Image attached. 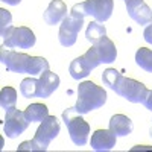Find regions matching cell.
Instances as JSON below:
<instances>
[{"instance_id": "cell-23", "label": "cell", "mask_w": 152, "mask_h": 152, "mask_svg": "<svg viewBox=\"0 0 152 152\" xmlns=\"http://www.w3.org/2000/svg\"><path fill=\"white\" fill-rule=\"evenodd\" d=\"M12 17L9 14V11L6 9H0V35H3L11 26H12Z\"/></svg>"}, {"instance_id": "cell-1", "label": "cell", "mask_w": 152, "mask_h": 152, "mask_svg": "<svg viewBox=\"0 0 152 152\" xmlns=\"http://www.w3.org/2000/svg\"><path fill=\"white\" fill-rule=\"evenodd\" d=\"M107 102V91L102 87L96 85L91 81H84L78 87V100H76V110L79 114H87L93 110L104 107Z\"/></svg>"}, {"instance_id": "cell-25", "label": "cell", "mask_w": 152, "mask_h": 152, "mask_svg": "<svg viewBox=\"0 0 152 152\" xmlns=\"http://www.w3.org/2000/svg\"><path fill=\"white\" fill-rule=\"evenodd\" d=\"M143 38H145L146 43L152 44V21L145 28V31H143Z\"/></svg>"}, {"instance_id": "cell-22", "label": "cell", "mask_w": 152, "mask_h": 152, "mask_svg": "<svg viewBox=\"0 0 152 152\" xmlns=\"http://www.w3.org/2000/svg\"><path fill=\"white\" fill-rule=\"evenodd\" d=\"M120 75H122V73H119L116 69H107V70L104 72V75H102V81H104V84H105L108 88L114 90V87H116V84H117V81H119V78H120Z\"/></svg>"}, {"instance_id": "cell-5", "label": "cell", "mask_w": 152, "mask_h": 152, "mask_svg": "<svg viewBox=\"0 0 152 152\" xmlns=\"http://www.w3.org/2000/svg\"><path fill=\"white\" fill-rule=\"evenodd\" d=\"M114 9L113 0H85L82 3H78L72 8L73 12H78L81 15H91L96 21L104 23L107 21Z\"/></svg>"}, {"instance_id": "cell-24", "label": "cell", "mask_w": 152, "mask_h": 152, "mask_svg": "<svg viewBox=\"0 0 152 152\" xmlns=\"http://www.w3.org/2000/svg\"><path fill=\"white\" fill-rule=\"evenodd\" d=\"M84 56H85V59H87V62H88V66L91 67V70L93 69H96L99 64H100V61H99V58H97V53L94 52V49H93V46L87 50V52L84 53Z\"/></svg>"}, {"instance_id": "cell-13", "label": "cell", "mask_w": 152, "mask_h": 152, "mask_svg": "<svg viewBox=\"0 0 152 152\" xmlns=\"http://www.w3.org/2000/svg\"><path fill=\"white\" fill-rule=\"evenodd\" d=\"M59 87V76L50 70H46L40 75L38 79V96L37 97H50L52 93Z\"/></svg>"}, {"instance_id": "cell-27", "label": "cell", "mask_w": 152, "mask_h": 152, "mask_svg": "<svg viewBox=\"0 0 152 152\" xmlns=\"http://www.w3.org/2000/svg\"><path fill=\"white\" fill-rule=\"evenodd\" d=\"M0 2H3V3H8V5H11V6H17L21 0H0Z\"/></svg>"}, {"instance_id": "cell-7", "label": "cell", "mask_w": 152, "mask_h": 152, "mask_svg": "<svg viewBox=\"0 0 152 152\" xmlns=\"http://www.w3.org/2000/svg\"><path fill=\"white\" fill-rule=\"evenodd\" d=\"M2 40L3 46L9 49H31L37 43L35 34L26 26H18V28L11 26L2 35Z\"/></svg>"}, {"instance_id": "cell-19", "label": "cell", "mask_w": 152, "mask_h": 152, "mask_svg": "<svg viewBox=\"0 0 152 152\" xmlns=\"http://www.w3.org/2000/svg\"><path fill=\"white\" fill-rule=\"evenodd\" d=\"M135 62L145 72L152 73V50L146 47H140L135 53Z\"/></svg>"}, {"instance_id": "cell-11", "label": "cell", "mask_w": 152, "mask_h": 152, "mask_svg": "<svg viewBox=\"0 0 152 152\" xmlns=\"http://www.w3.org/2000/svg\"><path fill=\"white\" fill-rule=\"evenodd\" d=\"M116 142H117V135L111 129H97L91 134L90 145L91 149L96 152H107L116 146Z\"/></svg>"}, {"instance_id": "cell-4", "label": "cell", "mask_w": 152, "mask_h": 152, "mask_svg": "<svg viewBox=\"0 0 152 152\" xmlns=\"http://www.w3.org/2000/svg\"><path fill=\"white\" fill-rule=\"evenodd\" d=\"M113 91L132 104H143V100L146 99V96L149 93L148 87L145 84L138 82L132 78H126L123 75H120V78Z\"/></svg>"}, {"instance_id": "cell-20", "label": "cell", "mask_w": 152, "mask_h": 152, "mask_svg": "<svg viewBox=\"0 0 152 152\" xmlns=\"http://www.w3.org/2000/svg\"><path fill=\"white\" fill-rule=\"evenodd\" d=\"M105 35H107V29H105L104 24H100V21H96V20L90 21V24H88V28L85 31V38L88 41L94 43L99 38H102Z\"/></svg>"}, {"instance_id": "cell-15", "label": "cell", "mask_w": 152, "mask_h": 152, "mask_svg": "<svg viewBox=\"0 0 152 152\" xmlns=\"http://www.w3.org/2000/svg\"><path fill=\"white\" fill-rule=\"evenodd\" d=\"M110 129L116 134L117 137H125L129 135L134 129V123L132 120L125 116V114H114V116L110 119Z\"/></svg>"}, {"instance_id": "cell-9", "label": "cell", "mask_w": 152, "mask_h": 152, "mask_svg": "<svg viewBox=\"0 0 152 152\" xmlns=\"http://www.w3.org/2000/svg\"><path fill=\"white\" fill-rule=\"evenodd\" d=\"M29 120L24 116V111H18L17 108H12L6 111L5 116V123H3V131L6 137L9 138H17L21 135L29 126Z\"/></svg>"}, {"instance_id": "cell-21", "label": "cell", "mask_w": 152, "mask_h": 152, "mask_svg": "<svg viewBox=\"0 0 152 152\" xmlns=\"http://www.w3.org/2000/svg\"><path fill=\"white\" fill-rule=\"evenodd\" d=\"M20 93L23 97L31 99L38 96V79L35 78H26L20 84Z\"/></svg>"}, {"instance_id": "cell-16", "label": "cell", "mask_w": 152, "mask_h": 152, "mask_svg": "<svg viewBox=\"0 0 152 152\" xmlns=\"http://www.w3.org/2000/svg\"><path fill=\"white\" fill-rule=\"evenodd\" d=\"M91 72V67L88 66V62L85 59V56H78V58H75L72 62H70V67H69V73L73 79L76 81H79V79H84L87 78L88 75H90Z\"/></svg>"}, {"instance_id": "cell-8", "label": "cell", "mask_w": 152, "mask_h": 152, "mask_svg": "<svg viewBox=\"0 0 152 152\" xmlns=\"http://www.w3.org/2000/svg\"><path fill=\"white\" fill-rule=\"evenodd\" d=\"M0 59H2V64L6 66V69L9 72H12V73H28L29 75L34 56L17 52V50L9 49L6 46H2Z\"/></svg>"}, {"instance_id": "cell-6", "label": "cell", "mask_w": 152, "mask_h": 152, "mask_svg": "<svg viewBox=\"0 0 152 152\" xmlns=\"http://www.w3.org/2000/svg\"><path fill=\"white\" fill-rule=\"evenodd\" d=\"M82 24H84V15L70 11V14L62 20L61 26H59L58 40L61 46L72 47L76 43V40H78V34L82 29Z\"/></svg>"}, {"instance_id": "cell-29", "label": "cell", "mask_w": 152, "mask_h": 152, "mask_svg": "<svg viewBox=\"0 0 152 152\" xmlns=\"http://www.w3.org/2000/svg\"><path fill=\"white\" fill-rule=\"evenodd\" d=\"M149 135L152 137V126H151V129H149Z\"/></svg>"}, {"instance_id": "cell-12", "label": "cell", "mask_w": 152, "mask_h": 152, "mask_svg": "<svg viewBox=\"0 0 152 152\" xmlns=\"http://www.w3.org/2000/svg\"><path fill=\"white\" fill-rule=\"evenodd\" d=\"M93 49L97 53V58L100 61V64H111L117 58V49L110 38L105 35L102 38H99L97 41L93 43Z\"/></svg>"}, {"instance_id": "cell-2", "label": "cell", "mask_w": 152, "mask_h": 152, "mask_svg": "<svg viewBox=\"0 0 152 152\" xmlns=\"http://www.w3.org/2000/svg\"><path fill=\"white\" fill-rule=\"evenodd\" d=\"M62 120H64L72 142L76 146H84L88 143V134H90V125H88L78 113L76 107L67 108L62 113Z\"/></svg>"}, {"instance_id": "cell-10", "label": "cell", "mask_w": 152, "mask_h": 152, "mask_svg": "<svg viewBox=\"0 0 152 152\" xmlns=\"http://www.w3.org/2000/svg\"><path fill=\"white\" fill-rule=\"evenodd\" d=\"M126 11L129 17L138 24H149L152 21V11L145 3V0H125Z\"/></svg>"}, {"instance_id": "cell-18", "label": "cell", "mask_w": 152, "mask_h": 152, "mask_svg": "<svg viewBox=\"0 0 152 152\" xmlns=\"http://www.w3.org/2000/svg\"><path fill=\"white\" fill-rule=\"evenodd\" d=\"M17 104V90L12 87H3L0 91V105L2 110L9 111L12 108H15Z\"/></svg>"}, {"instance_id": "cell-28", "label": "cell", "mask_w": 152, "mask_h": 152, "mask_svg": "<svg viewBox=\"0 0 152 152\" xmlns=\"http://www.w3.org/2000/svg\"><path fill=\"white\" fill-rule=\"evenodd\" d=\"M140 149H148V151H151L152 148H145V146H134L131 151H140Z\"/></svg>"}, {"instance_id": "cell-3", "label": "cell", "mask_w": 152, "mask_h": 152, "mask_svg": "<svg viewBox=\"0 0 152 152\" xmlns=\"http://www.w3.org/2000/svg\"><path fill=\"white\" fill-rule=\"evenodd\" d=\"M59 131H61L59 120L55 116H47L40 123V126H38V129H37V132H35V135L32 138L34 151H38V152L47 151L50 142L58 137Z\"/></svg>"}, {"instance_id": "cell-14", "label": "cell", "mask_w": 152, "mask_h": 152, "mask_svg": "<svg viewBox=\"0 0 152 152\" xmlns=\"http://www.w3.org/2000/svg\"><path fill=\"white\" fill-rule=\"evenodd\" d=\"M67 15V5L62 0H52L44 12V21L50 26H55L58 23H62Z\"/></svg>"}, {"instance_id": "cell-26", "label": "cell", "mask_w": 152, "mask_h": 152, "mask_svg": "<svg viewBox=\"0 0 152 152\" xmlns=\"http://www.w3.org/2000/svg\"><path fill=\"white\" fill-rule=\"evenodd\" d=\"M143 105H145L149 111H152V91H151V90H149V93H148L146 99L143 100Z\"/></svg>"}, {"instance_id": "cell-17", "label": "cell", "mask_w": 152, "mask_h": 152, "mask_svg": "<svg viewBox=\"0 0 152 152\" xmlns=\"http://www.w3.org/2000/svg\"><path fill=\"white\" fill-rule=\"evenodd\" d=\"M24 116L26 119L32 122H43L49 116V108L44 104H31L26 110H24Z\"/></svg>"}]
</instances>
